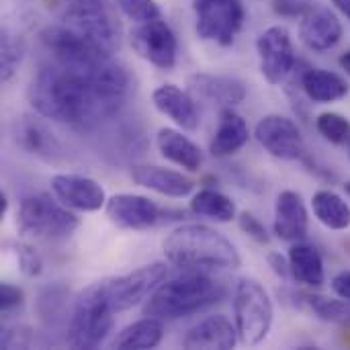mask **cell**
Wrapping results in <instances>:
<instances>
[{"label":"cell","mask_w":350,"mask_h":350,"mask_svg":"<svg viewBox=\"0 0 350 350\" xmlns=\"http://www.w3.org/2000/svg\"><path fill=\"white\" fill-rule=\"evenodd\" d=\"M27 96L41 117L72 127H88L121 109L107 100L84 76L59 64L43 66L31 80Z\"/></svg>","instance_id":"cell-1"},{"label":"cell","mask_w":350,"mask_h":350,"mask_svg":"<svg viewBox=\"0 0 350 350\" xmlns=\"http://www.w3.org/2000/svg\"><path fill=\"white\" fill-rule=\"evenodd\" d=\"M168 262L185 271L203 269H238L240 254L236 246L217 230L203 224L174 228L162 242Z\"/></svg>","instance_id":"cell-2"},{"label":"cell","mask_w":350,"mask_h":350,"mask_svg":"<svg viewBox=\"0 0 350 350\" xmlns=\"http://www.w3.org/2000/svg\"><path fill=\"white\" fill-rule=\"evenodd\" d=\"M224 297V287L201 271H187L170 281H162L146 299L144 316L158 320H178L203 312Z\"/></svg>","instance_id":"cell-3"},{"label":"cell","mask_w":350,"mask_h":350,"mask_svg":"<svg viewBox=\"0 0 350 350\" xmlns=\"http://www.w3.org/2000/svg\"><path fill=\"white\" fill-rule=\"evenodd\" d=\"M113 308L107 299L103 281L86 287L74 301L68 322V345L90 350L100 347L113 330Z\"/></svg>","instance_id":"cell-4"},{"label":"cell","mask_w":350,"mask_h":350,"mask_svg":"<svg viewBox=\"0 0 350 350\" xmlns=\"http://www.w3.org/2000/svg\"><path fill=\"white\" fill-rule=\"evenodd\" d=\"M80 226L78 215L64 203L45 193H33L21 199L16 211V228L25 236L39 240L70 238Z\"/></svg>","instance_id":"cell-5"},{"label":"cell","mask_w":350,"mask_h":350,"mask_svg":"<svg viewBox=\"0 0 350 350\" xmlns=\"http://www.w3.org/2000/svg\"><path fill=\"white\" fill-rule=\"evenodd\" d=\"M39 37L45 49L53 55L55 64L84 78H90L109 59H113V53H109L107 49L90 41L88 37L80 35L78 31L70 29L68 25L45 27Z\"/></svg>","instance_id":"cell-6"},{"label":"cell","mask_w":350,"mask_h":350,"mask_svg":"<svg viewBox=\"0 0 350 350\" xmlns=\"http://www.w3.org/2000/svg\"><path fill=\"white\" fill-rule=\"evenodd\" d=\"M275 310L269 291L256 279H240L234 293V324L240 345H260L273 326Z\"/></svg>","instance_id":"cell-7"},{"label":"cell","mask_w":350,"mask_h":350,"mask_svg":"<svg viewBox=\"0 0 350 350\" xmlns=\"http://www.w3.org/2000/svg\"><path fill=\"white\" fill-rule=\"evenodd\" d=\"M195 29L203 41L228 47L244 25L242 0H193Z\"/></svg>","instance_id":"cell-8"},{"label":"cell","mask_w":350,"mask_h":350,"mask_svg":"<svg viewBox=\"0 0 350 350\" xmlns=\"http://www.w3.org/2000/svg\"><path fill=\"white\" fill-rule=\"evenodd\" d=\"M166 275H168V267L164 262H152L127 275L103 281V287H105V293L113 312L119 314V312L131 310L142 299H148L156 291V287L162 281H166Z\"/></svg>","instance_id":"cell-9"},{"label":"cell","mask_w":350,"mask_h":350,"mask_svg":"<svg viewBox=\"0 0 350 350\" xmlns=\"http://www.w3.org/2000/svg\"><path fill=\"white\" fill-rule=\"evenodd\" d=\"M256 51H258L260 74L269 84L285 82L295 70L297 59L293 53L291 33L283 25H273L265 29L256 39Z\"/></svg>","instance_id":"cell-10"},{"label":"cell","mask_w":350,"mask_h":350,"mask_svg":"<svg viewBox=\"0 0 350 350\" xmlns=\"http://www.w3.org/2000/svg\"><path fill=\"white\" fill-rule=\"evenodd\" d=\"M131 45L139 57L160 70H172L176 64V35L162 18L135 25V29L131 31Z\"/></svg>","instance_id":"cell-11"},{"label":"cell","mask_w":350,"mask_h":350,"mask_svg":"<svg viewBox=\"0 0 350 350\" xmlns=\"http://www.w3.org/2000/svg\"><path fill=\"white\" fill-rule=\"evenodd\" d=\"M256 142L279 160H299L306 152L304 135L297 123L285 115H265L254 129Z\"/></svg>","instance_id":"cell-12"},{"label":"cell","mask_w":350,"mask_h":350,"mask_svg":"<svg viewBox=\"0 0 350 350\" xmlns=\"http://www.w3.org/2000/svg\"><path fill=\"white\" fill-rule=\"evenodd\" d=\"M105 213L121 230L144 232L160 224L164 211L148 197L133 193H119L107 199Z\"/></svg>","instance_id":"cell-13"},{"label":"cell","mask_w":350,"mask_h":350,"mask_svg":"<svg viewBox=\"0 0 350 350\" xmlns=\"http://www.w3.org/2000/svg\"><path fill=\"white\" fill-rule=\"evenodd\" d=\"M51 191L59 203L70 207L72 211H98L107 205V193L90 176L62 172L51 176Z\"/></svg>","instance_id":"cell-14"},{"label":"cell","mask_w":350,"mask_h":350,"mask_svg":"<svg viewBox=\"0 0 350 350\" xmlns=\"http://www.w3.org/2000/svg\"><path fill=\"white\" fill-rule=\"evenodd\" d=\"M299 21V39L312 51H328L342 39V23L328 6H310Z\"/></svg>","instance_id":"cell-15"},{"label":"cell","mask_w":350,"mask_h":350,"mask_svg":"<svg viewBox=\"0 0 350 350\" xmlns=\"http://www.w3.org/2000/svg\"><path fill=\"white\" fill-rule=\"evenodd\" d=\"M310 213L306 201L295 191H283L275 203V234L283 242H301L308 238Z\"/></svg>","instance_id":"cell-16"},{"label":"cell","mask_w":350,"mask_h":350,"mask_svg":"<svg viewBox=\"0 0 350 350\" xmlns=\"http://www.w3.org/2000/svg\"><path fill=\"white\" fill-rule=\"evenodd\" d=\"M43 119L23 117L16 125V142L27 154L45 162H57L64 156V146Z\"/></svg>","instance_id":"cell-17"},{"label":"cell","mask_w":350,"mask_h":350,"mask_svg":"<svg viewBox=\"0 0 350 350\" xmlns=\"http://www.w3.org/2000/svg\"><path fill=\"white\" fill-rule=\"evenodd\" d=\"M131 178L135 185L150 189L158 195L170 197V199H185L195 191V180H191L183 172L162 168V166H152V164L133 166Z\"/></svg>","instance_id":"cell-18"},{"label":"cell","mask_w":350,"mask_h":350,"mask_svg":"<svg viewBox=\"0 0 350 350\" xmlns=\"http://www.w3.org/2000/svg\"><path fill=\"white\" fill-rule=\"evenodd\" d=\"M154 107L158 113L166 115L172 123H176L183 131L199 129V111L195 100L178 88L176 84H162L152 94Z\"/></svg>","instance_id":"cell-19"},{"label":"cell","mask_w":350,"mask_h":350,"mask_svg":"<svg viewBox=\"0 0 350 350\" xmlns=\"http://www.w3.org/2000/svg\"><path fill=\"white\" fill-rule=\"evenodd\" d=\"M64 25L88 37L109 53L119 47V27L109 10L94 12H64Z\"/></svg>","instance_id":"cell-20"},{"label":"cell","mask_w":350,"mask_h":350,"mask_svg":"<svg viewBox=\"0 0 350 350\" xmlns=\"http://www.w3.org/2000/svg\"><path fill=\"white\" fill-rule=\"evenodd\" d=\"M240 342L236 324L224 316H209L189 330L183 340L185 349L197 350H230Z\"/></svg>","instance_id":"cell-21"},{"label":"cell","mask_w":350,"mask_h":350,"mask_svg":"<svg viewBox=\"0 0 350 350\" xmlns=\"http://www.w3.org/2000/svg\"><path fill=\"white\" fill-rule=\"evenodd\" d=\"M297 82L301 86V92L318 105H328V103H336L342 100L350 92L349 82L330 70H320V68H310L306 66L299 76Z\"/></svg>","instance_id":"cell-22"},{"label":"cell","mask_w":350,"mask_h":350,"mask_svg":"<svg viewBox=\"0 0 350 350\" xmlns=\"http://www.w3.org/2000/svg\"><path fill=\"white\" fill-rule=\"evenodd\" d=\"M189 86L199 92L201 96L209 98L211 103H217L221 107H236L244 103L248 90L246 84L234 76L226 74H195L189 78Z\"/></svg>","instance_id":"cell-23"},{"label":"cell","mask_w":350,"mask_h":350,"mask_svg":"<svg viewBox=\"0 0 350 350\" xmlns=\"http://www.w3.org/2000/svg\"><path fill=\"white\" fill-rule=\"evenodd\" d=\"M250 139L248 123L242 115H238L232 107H224L219 113L217 129L209 144V152L217 158H228L242 150Z\"/></svg>","instance_id":"cell-24"},{"label":"cell","mask_w":350,"mask_h":350,"mask_svg":"<svg viewBox=\"0 0 350 350\" xmlns=\"http://www.w3.org/2000/svg\"><path fill=\"white\" fill-rule=\"evenodd\" d=\"M156 146H158V152L168 162H172L189 172H197L203 164L201 148L178 129L162 127L156 135Z\"/></svg>","instance_id":"cell-25"},{"label":"cell","mask_w":350,"mask_h":350,"mask_svg":"<svg viewBox=\"0 0 350 350\" xmlns=\"http://www.w3.org/2000/svg\"><path fill=\"white\" fill-rule=\"evenodd\" d=\"M289 269L291 277L306 287H320L326 281V271H324V260L322 254L316 246L308 242H293L289 248Z\"/></svg>","instance_id":"cell-26"},{"label":"cell","mask_w":350,"mask_h":350,"mask_svg":"<svg viewBox=\"0 0 350 350\" xmlns=\"http://www.w3.org/2000/svg\"><path fill=\"white\" fill-rule=\"evenodd\" d=\"M164 338V324L158 318L146 316L127 328H123L113 340V349L121 350H148L156 349Z\"/></svg>","instance_id":"cell-27"},{"label":"cell","mask_w":350,"mask_h":350,"mask_svg":"<svg viewBox=\"0 0 350 350\" xmlns=\"http://www.w3.org/2000/svg\"><path fill=\"white\" fill-rule=\"evenodd\" d=\"M312 209L316 219L328 230L342 232L350 228V205L334 191H318L312 199Z\"/></svg>","instance_id":"cell-28"},{"label":"cell","mask_w":350,"mask_h":350,"mask_svg":"<svg viewBox=\"0 0 350 350\" xmlns=\"http://www.w3.org/2000/svg\"><path fill=\"white\" fill-rule=\"evenodd\" d=\"M191 211L199 217H207L217 224H230L232 219H236L238 213L236 203L215 189H201L199 193H195L191 199Z\"/></svg>","instance_id":"cell-29"},{"label":"cell","mask_w":350,"mask_h":350,"mask_svg":"<svg viewBox=\"0 0 350 350\" xmlns=\"http://www.w3.org/2000/svg\"><path fill=\"white\" fill-rule=\"evenodd\" d=\"M304 301L322 322L350 326V301L347 299H342V297L334 299V297H326V295L308 293V295H304Z\"/></svg>","instance_id":"cell-30"},{"label":"cell","mask_w":350,"mask_h":350,"mask_svg":"<svg viewBox=\"0 0 350 350\" xmlns=\"http://www.w3.org/2000/svg\"><path fill=\"white\" fill-rule=\"evenodd\" d=\"M23 55H25V43L16 35L2 31V41H0V78H2V82L12 80V76L16 74V70L23 62Z\"/></svg>","instance_id":"cell-31"},{"label":"cell","mask_w":350,"mask_h":350,"mask_svg":"<svg viewBox=\"0 0 350 350\" xmlns=\"http://www.w3.org/2000/svg\"><path fill=\"white\" fill-rule=\"evenodd\" d=\"M316 129L326 142H330L334 146H345L350 135V121L340 113L328 111V113L318 115Z\"/></svg>","instance_id":"cell-32"},{"label":"cell","mask_w":350,"mask_h":350,"mask_svg":"<svg viewBox=\"0 0 350 350\" xmlns=\"http://www.w3.org/2000/svg\"><path fill=\"white\" fill-rule=\"evenodd\" d=\"M115 4L135 25L162 18V10L156 0H115Z\"/></svg>","instance_id":"cell-33"},{"label":"cell","mask_w":350,"mask_h":350,"mask_svg":"<svg viewBox=\"0 0 350 350\" xmlns=\"http://www.w3.org/2000/svg\"><path fill=\"white\" fill-rule=\"evenodd\" d=\"M14 256H16V262H18V269L25 277H39L41 271H43V260L39 256V252L29 246V244H14Z\"/></svg>","instance_id":"cell-34"},{"label":"cell","mask_w":350,"mask_h":350,"mask_svg":"<svg viewBox=\"0 0 350 350\" xmlns=\"http://www.w3.org/2000/svg\"><path fill=\"white\" fill-rule=\"evenodd\" d=\"M238 226H240V230H242L244 234H248L254 242H258V244H269V242H271V236H269L265 224H262L256 215H252V213H248V211H242V213L238 215Z\"/></svg>","instance_id":"cell-35"},{"label":"cell","mask_w":350,"mask_h":350,"mask_svg":"<svg viewBox=\"0 0 350 350\" xmlns=\"http://www.w3.org/2000/svg\"><path fill=\"white\" fill-rule=\"evenodd\" d=\"M33 342V330L29 326H12L4 330L0 345L2 349H27Z\"/></svg>","instance_id":"cell-36"},{"label":"cell","mask_w":350,"mask_h":350,"mask_svg":"<svg viewBox=\"0 0 350 350\" xmlns=\"http://www.w3.org/2000/svg\"><path fill=\"white\" fill-rule=\"evenodd\" d=\"M25 304V293L21 287L10 285V283H2L0 287V310L2 314H10L16 308H21Z\"/></svg>","instance_id":"cell-37"},{"label":"cell","mask_w":350,"mask_h":350,"mask_svg":"<svg viewBox=\"0 0 350 350\" xmlns=\"http://www.w3.org/2000/svg\"><path fill=\"white\" fill-rule=\"evenodd\" d=\"M312 4L301 2V0H273V10L279 16H287V18H301Z\"/></svg>","instance_id":"cell-38"},{"label":"cell","mask_w":350,"mask_h":350,"mask_svg":"<svg viewBox=\"0 0 350 350\" xmlns=\"http://www.w3.org/2000/svg\"><path fill=\"white\" fill-rule=\"evenodd\" d=\"M66 12H94L109 10V0H64Z\"/></svg>","instance_id":"cell-39"},{"label":"cell","mask_w":350,"mask_h":350,"mask_svg":"<svg viewBox=\"0 0 350 350\" xmlns=\"http://www.w3.org/2000/svg\"><path fill=\"white\" fill-rule=\"evenodd\" d=\"M267 260H269V267H271V271L277 275V277H287V275H291V269H289V258L287 256H283L281 252H271L269 256H267Z\"/></svg>","instance_id":"cell-40"},{"label":"cell","mask_w":350,"mask_h":350,"mask_svg":"<svg viewBox=\"0 0 350 350\" xmlns=\"http://www.w3.org/2000/svg\"><path fill=\"white\" fill-rule=\"evenodd\" d=\"M332 291L336 293V297L350 301V271H342L332 279Z\"/></svg>","instance_id":"cell-41"},{"label":"cell","mask_w":350,"mask_h":350,"mask_svg":"<svg viewBox=\"0 0 350 350\" xmlns=\"http://www.w3.org/2000/svg\"><path fill=\"white\" fill-rule=\"evenodd\" d=\"M332 4L347 21H350V0H332Z\"/></svg>","instance_id":"cell-42"},{"label":"cell","mask_w":350,"mask_h":350,"mask_svg":"<svg viewBox=\"0 0 350 350\" xmlns=\"http://www.w3.org/2000/svg\"><path fill=\"white\" fill-rule=\"evenodd\" d=\"M338 64H340V68H342V70H345V72L350 76V49H347V51L340 55Z\"/></svg>","instance_id":"cell-43"},{"label":"cell","mask_w":350,"mask_h":350,"mask_svg":"<svg viewBox=\"0 0 350 350\" xmlns=\"http://www.w3.org/2000/svg\"><path fill=\"white\" fill-rule=\"evenodd\" d=\"M6 213H8V197H6V193H0V217L4 219Z\"/></svg>","instance_id":"cell-44"},{"label":"cell","mask_w":350,"mask_h":350,"mask_svg":"<svg viewBox=\"0 0 350 350\" xmlns=\"http://www.w3.org/2000/svg\"><path fill=\"white\" fill-rule=\"evenodd\" d=\"M345 191H347V195L350 197V180H347V183H345Z\"/></svg>","instance_id":"cell-45"},{"label":"cell","mask_w":350,"mask_h":350,"mask_svg":"<svg viewBox=\"0 0 350 350\" xmlns=\"http://www.w3.org/2000/svg\"><path fill=\"white\" fill-rule=\"evenodd\" d=\"M345 146H347V154H349V160H350V135H349V139H347V144H345Z\"/></svg>","instance_id":"cell-46"}]
</instances>
